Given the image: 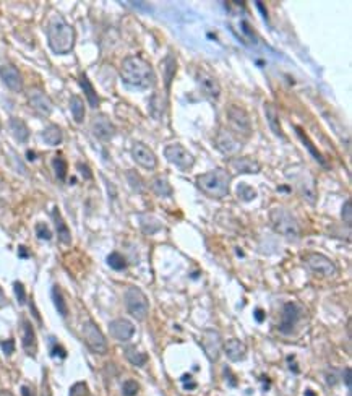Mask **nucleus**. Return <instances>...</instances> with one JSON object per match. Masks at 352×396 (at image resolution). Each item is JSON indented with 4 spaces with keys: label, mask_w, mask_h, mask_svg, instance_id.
Wrapping results in <instances>:
<instances>
[{
    "label": "nucleus",
    "mask_w": 352,
    "mask_h": 396,
    "mask_svg": "<svg viewBox=\"0 0 352 396\" xmlns=\"http://www.w3.org/2000/svg\"><path fill=\"white\" fill-rule=\"evenodd\" d=\"M121 78L130 88L149 89L156 85V73L153 65L141 57H127L121 67Z\"/></svg>",
    "instance_id": "f257e3e1"
},
{
    "label": "nucleus",
    "mask_w": 352,
    "mask_h": 396,
    "mask_svg": "<svg viewBox=\"0 0 352 396\" xmlns=\"http://www.w3.org/2000/svg\"><path fill=\"white\" fill-rule=\"evenodd\" d=\"M75 28L67 23L62 17H54L49 21L47 26V41L50 50L57 55L70 54L75 47Z\"/></svg>",
    "instance_id": "f03ea898"
},
{
    "label": "nucleus",
    "mask_w": 352,
    "mask_h": 396,
    "mask_svg": "<svg viewBox=\"0 0 352 396\" xmlns=\"http://www.w3.org/2000/svg\"><path fill=\"white\" fill-rule=\"evenodd\" d=\"M230 174L226 169L216 167L197 177V187L211 198H224L229 195Z\"/></svg>",
    "instance_id": "7ed1b4c3"
},
{
    "label": "nucleus",
    "mask_w": 352,
    "mask_h": 396,
    "mask_svg": "<svg viewBox=\"0 0 352 396\" xmlns=\"http://www.w3.org/2000/svg\"><path fill=\"white\" fill-rule=\"evenodd\" d=\"M269 221H271L273 229L282 237H286V241L296 242L299 239V234H301L299 222L286 208H273L269 211Z\"/></svg>",
    "instance_id": "20e7f679"
},
{
    "label": "nucleus",
    "mask_w": 352,
    "mask_h": 396,
    "mask_svg": "<svg viewBox=\"0 0 352 396\" xmlns=\"http://www.w3.org/2000/svg\"><path fill=\"white\" fill-rule=\"evenodd\" d=\"M125 305L127 310L132 317H135L140 322L148 318L149 313V301L145 293L137 286H130L125 293Z\"/></svg>",
    "instance_id": "39448f33"
},
{
    "label": "nucleus",
    "mask_w": 352,
    "mask_h": 396,
    "mask_svg": "<svg viewBox=\"0 0 352 396\" xmlns=\"http://www.w3.org/2000/svg\"><path fill=\"white\" fill-rule=\"evenodd\" d=\"M83 340L86 343V346L93 351L96 354H106L107 353V340L106 336L102 334L101 328L97 326L93 320H88L83 323Z\"/></svg>",
    "instance_id": "423d86ee"
},
{
    "label": "nucleus",
    "mask_w": 352,
    "mask_h": 396,
    "mask_svg": "<svg viewBox=\"0 0 352 396\" xmlns=\"http://www.w3.org/2000/svg\"><path fill=\"white\" fill-rule=\"evenodd\" d=\"M164 156H166V159L172 164V166H175L181 171H190L195 164L193 154L185 146L179 145V143L167 145L166 149H164Z\"/></svg>",
    "instance_id": "0eeeda50"
},
{
    "label": "nucleus",
    "mask_w": 352,
    "mask_h": 396,
    "mask_svg": "<svg viewBox=\"0 0 352 396\" xmlns=\"http://www.w3.org/2000/svg\"><path fill=\"white\" fill-rule=\"evenodd\" d=\"M132 156L135 162L138 166L145 167L146 171H154L158 167V156L154 154V151L148 145L141 143V141H137L132 146Z\"/></svg>",
    "instance_id": "6e6552de"
},
{
    "label": "nucleus",
    "mask_w": 352,
    "mask_h": 396,
    "mask_svg": "<svg viewBox=\"0 0 352 396\" xmlns=\"http://www.w3.org/2000/svg\"><path fill=\"white\" fill-rule=\"evenodd\" d=\"M305 263L313 273L323 276V278H331V276L336 274V265L328 257L321 255V253H310L305 258Z\"/></svg>",
    "instance_id": "1a4fd4ad"
},
{
    "label": "nucleus",
    "mask_w": 352,
    "mask_h": 396,
    "mask_svg": "<svg viewBox=\"0 0 352 396\" xmlns=\"http://www.w3.org/2000/svg\"><path fill=\"white\" fill-rule=\"evenodd\" d=\"M201 348L209 361H218L222 351V338L216 330H206L201 336Z\"/></svg>",
    "instance_id": "9d476101"
},
{
    "label": "nucleus",
    "mask_w": 352,
    "mask_h": 396,
    "mask_svg": "<svg viewBox=\"0 0 352 396\" xmlns=\"http://www.w3.org/2000/svg\"><path fill=\"white\" fill-rule=\"evenodd\" d=\"M226 116H227V121L230 122V125L234 127L237 132L244 133V135H249L252 132V121H250L249 114H247L242 107L232 104V106L227 107Z\"/></svg>",
    "instance_id": "9b49d317"
},
{
    "label": "nucleus",
    "mask_w": 352,
    "mask_h": 396,
    "mask_svg": "<svg viewBox=\"0 0 352 396\" xmlns=\"http://www.w3.org/2000/svg\"><path fill=\"white\" fill-rule=\"evenodd\" d=\"M302 309L299 307L294 302H287L282 309V315H281V322H279V333L282 334H290L294 331V328L301 318Z\"/></svg>",
    "instance_id": "f8f14e48"
},
{
    "label": "nucleus",
    "mask_w": 352,
    "mask_h": 396,
    "mask_svg": "<svg viewBox=\"0 0 352 396\" xmlns=\"http://www.w3.org/2000/svg\"><path fill=\"white\" fill-rule=\"evenodd\" d=\"M28 102L29 106H31L37 114H41L44 117H49L52 114V101L49 99V96L42 91L39 88H31L28 91Z\"/></svg>",
    "instance_id": "ddd939ff"
},
{
    "label": "nucleus",
    "mask_w": 352,
    "mask_h": 396,
    "mask_svg": "<svg viewBox=\"0 0 352 396\" xmlns=\"http://www.w3.org/2000/svg\"><path fill=\"white\" fill-rule=\"evenodd\" d=\"M91 130L97 140L101 141H110L115 135V127L110 122V119L104 114H97L91 121Z\"/></svg>",
    "instance_id": "4468645a"
},
{
    "label": "nucleus",
    "mask_w": 352,
    "mask_h": 396,
    "mask_svg": "<svg viewBox=\"0 0 352 396\" xmlns=\"http://www.w3.org/2000/svg\"><path fill=\"white\" fill-rule=\"evenodd\" d=\"M214 145H216V148H218L219 151L224 153V154L236 153V151H239V149H241V146H242L241 141H239V140H237L234 135H232L229 130H226V129H221V130L218 132V135H216V138H214Z\"/></svg>",
    "instance_id": "2eb2a0df"
},
{
    "label": "nucleus",
    "mask_w": 352,
    "mask_h": 396,
    "mask_svg": "<svg viewBox=\"0 0 352 396\" xmlns=\"http://www.w3.org/2000/svg\"><path fill=\"white\" fill-rule=\"evenodd\" d=\"M197 83L198 88L201 89V93L206 94L209 99H218L221 96V86L218 83V80L211 77L206 72H198L197 75Z\"/></svg>",
    "instance_id": "dca6fc26"
},
{
    "label": "nucleus",
    "mask_w": 352,
    "mask_h": 396,
    "mask_svg": "<svg viewBox=\"0 0 352 396\" xmlns=\"http://www.w3.org/2000/svg\"><path fill=\"white\" fill-rule=\"evenodd\" d=\"M0 78L7 85V88L15 93H20L23 89V78L18 72L17 67L13 65H4L0 67Z\"/></svg>",
    "instance_id": "f3484780"
},
{
    "label": "nucleus",
    "mask_w": 352,
    "mask_h": 396,
    "mask_svg": "<svg viewBox=\"0 0 352 396\" xmlns=\"http://www.w3.org/2000/svg\"><path fill=\"white\" fill-rule=\"evenodd\" d=\"M109 331L119 341H130L135 334V326L132 322H129V320L117 318V320H112L109 323Z\"/></svg>",
    "instance_id": "a211bd4d"
},
{
    "label": "nucleus",
    "mask_w": 352,
    "mask_h": 396,
    "mask_svg": "<svg viewBox=\"0 0 352 396\" xmlns=\"http://www.w3.org/2000/svg\"><path fill=\"white\" fill-rule=\"evenodd\" d=\"M21 328H23V336H21V343H23V349L28 356L34 357L36 353H37V340H36V333H34V328H33V323L29 322V320L23 318V322H21Z\"/></svg>",
    "instance_id": "6ab92c4d"
},
{
    "label": "nucleus",
    "mask_w": 352,
    "mask_h": 396,
    "mask_svg": "<svg viewBox=\"0 0 352 396\" xmlns=\"http://www.w3.org/2000/svg\"><path fill=\"white\" fill-rule=\"evenodd\" d=\"M230 166L234 167L237 174H258L261 171L260 162L255 161L250 156H241L230 161Z\"/></svg>",
    "instance_id": "aec40b11"
},
{
    "label": "nucleus",
    "mask_w": 352,
    "mask_h": 396,
    "mask_svg": "<svg viewBox=\"0 0 352 396\" xmlns=\"http://www.w3.org/2000/svg\"><path fill=\"white\" fill-rule=\"evenodd\" d=\"M224 348V353H226L227 359L230 362H239V361H244L245 359V354H247V346L241 340H229L226 345L222 346Z\"/></svg>",
    "instance_id": "412c9836"
},
{
    "label": "nucleus",
    "mask_w": 352,
    "mask_h": 396,
    "mask_svg": "<svg viewBox=\"0 0 352 396\" xmlns=\"http://www.w3.org/2000/svg\"><path fill=\"white\" fill-rule=\"evenodd\" d=\"M265 116H266V122L269 125V129L274 133L278 138L284 140V132L281 129V121H279V114L278 109H276L274 104L271 102H265Z\"/></svg>",
    "instance_id": "4be33fe9"
},
{
    "label": "nucleus",
    "mask_w": 352,
    "mask_h": 396,
    "mask_svg": "<svg viewBox=\"0 0 352 396\" xmlns=\"http://www.w3.org/2000/svg\"><path fill=\"white\" fill-rule=\"evenodd\" d=\"M52 219H54V224H55L58 241H61L64 245H69L72 242V234H70V229H69V226H67V222L64 221L62 214H61V211H58L57 206L52 210Z\"/></svg>",
    "instance_id": "5701e85b"
},
{
    "label": "nucleus",
    "mask_w": 352,
    "mask_h": 396,
    "mask_svg": "<svg viewBox=\"0 0 352 396\" xmlns=\"http://www.w3.org/2000/svg\"><path fill=\"white\" fill-rule=\"evenodd\" d=\"M9 129L12 132V135L17 138L18 143H26L29 140V129L28 125L21 121L18 117H12L9 121Z\"/></svg>",
    "instance_id": "b1692460"
},
{
    "label": "nucleus",
    "mask_w": 352,
    "mask_h": 396,
    "mask_svg": "<svg viewBox=\"0 0 352 396\" xmlns=\"http://www.w3.org/2000/svg\"><path fill=\"white\" fill-rule=\"evenodd\" d=\"M296 133H297V137H299V140H301V141H302V143L305 145V148H307V149H309V153H310V154L313 156V158H315V159H317V161H318V162H320V164H321V166H323V167H328V164H326V159H325V156H323V154H321V153L318 151V149H317V146H315V145H313V143H312V141H310V138H309V135H307V133H305V132H304V130L301 129V127H296Z\"/></svg>",
    "instance_id": "393cba45"
},
{
    "label": "nucleus",
    "mask_w": 352,
    "mask_h": 396,
    "mask_svg": "<svg viewBox=\"0 0 352 396\" xmlns=\"http://www.w3.org/2000/svg\"><path fill=\"white\" fill-rule=\"evenodd\" d=\"M41 137H42L44 143L49 145V146H57V145H61L64 141V133L61 130V127H57L54 124L46 127V129L42 130Z\"/></svg>",
    "instance_id": "a878e982"
},
{
    "label": "nucleus",
    "mask_w": 352,
    "mask_h": 396,
    "mask_svg": "<svg viewBox=\"0 0 352 396\" xmlns=\"http://www.w3.org/2000/svg\"><path fill=\"white\" fill-rule=\"evenodd\" d=\"M80 86H81V89L85 91V96H86V99H88V102H89V106H91L93 109H96L97 106H99V96H97L96 89L93 88L91 81L88 80L86 73H81V75H80Z\"/></svg>",
    "instance_id": "bb28decb"
},
{
    "label": "nucleus",
    "mask_w": 352,
    "mask_h": 396,
    "mask_svg": "<svg viewBox=\"0 0 352 396\" xmlns=\"http://www.w3.org/2000/svg\"><path fill=\"white\" fill-rule=\"evenodd\" d=\"M151 190L154 195H158L161 198H166L172 195V185L169 184L167 177H156L153 184H151Z\"/></svg>",
    "instance_id": "cd10ccee"
},
{
    "label": "nucleus",
    "mask_w": 352,
    "mask_h": 396,
    "mask_svg": "<svg viewBox=\"0 0 352 396\" xmlns=\"http://www.w3.org/2000/svg\"><path fill=\"white\" fill-rule=\"evenodd\" d=\"M70 110H72V116H73L75 122H77V124H81L85 121V102L81 101L80 96H72Z\"/></svg>",
    "instance_id": "c85d7f7f"
},
{
    "label": "nucleus",
    "mask_w": 352,
    "mask_h": 396,
    "mask_svg": "<svg viewBox=\"0 0 352 396\" xmlns=\"http://www.w3.org/2000/svg\"><path fill=\"white\" fill-rule=\"evenodd\" d=\"M52 301H54L55 309H57V312L61 313L62 317L69 315V307H67V302H65V299H64V294H62L61 288H58L57 285L52 288Z\"/></svg>",
    "instance_id": "c756f323"
},
{
    "label": "nucleus",
    "mask_w": 352,
    "mask_h": 396,
    "mask_svg": "<svg viewBox=\"0 0 352 396\" xmlns=\"http://www.w3.org/2000/svg\"><path fill=\"white\" fill-rule=\"evenodd\" d=\"M161 69L164 70V77H166V88L169 89L170 81H172V78H174L175 69H177V62H175V59L172 57V55H167L166 59H164V62L161 64Z\"/></svg>",
    "instance_id": "7c9ffc66"
},
{
    "label": "nucleus",
    "mask_w": 352,
    "mask_h": 396,
    "mask_svg": "<svg viewBox=\"0 0 352 396\" xmlns=\"http://www.w3.org/2000/svg\"><path fill=\"white\" fill-rule=\"evenodd\" d=\"M125 356L133 365H138V367H141V365H145L148 362V356L145 353H138L137 348H127Z\"/></svg>",
    "instance_id": "2f4dec72"
},
{
    "label": "nucleus",
    "mask_w": 352,
    "mask_h": 396,
    "mask_svg": "<svg viewBox=\"0 0 352 396\" xmlns=\"http://www.w3.org/2000/svg\"><path fill=\"white\" fill-rule=\"evenodd\" d=\"M107 265L112 268V270H115V271H124L127 268V261L119 252H112L110 255L107 257Z\"/></svg>",
    "instance_id": "473e14b6"
},
{
    "label": "nucleus",
    "mask_w": 352,
    "mask_h": 396,
    "mask_svg": "<svg viewBox=\"0 0 352 396\" xmlns=\"http://www.w3.org/2000/svg\"><path fill=\"white\" fill-rule=\"evenodd\" d=\"M239 28H241V33H242V41L245 44H252V42H257V36H255V29H253L249 23H247L245 20H242L241 23H239Z\"/></svg>",
    "instance_id": "72a5a7b5"
},
{
    "label": "nucleus",
    "mask_w": 352,
    "mask_h": 396,
    "mask_svg": "<svg viewBox=\"0 0 352 396\" xmlns=\"http://www.w3.org/2000/svg\"><path fill=\"white\" fill-rule=\"evenodd\" d=\"M237 195L244 201H252L257 197V190L253 189V187L247 185V184H239L237 185Z\"/></svg>",
    "instance_id": "f704fd0d"
},
{
    "label": "nucleus",
    "mask_w": 352,
    "mask_h": 396,
    "mask_svg": "<svg viewBox=\"0 0 352 396\" xmlns=\"http://www.w3.org/2000/svg\"><path fill=\"white\" fill-rule=\"evenodd\" d=\"M52 167H54V173H55L58 181H65V179H67V169H69L67 162L62 158H54V159H52Z\"/></svg>",
    "instance_id": "c9c22d12"
},
{
    "label": "nucleus",
    "mask_w": 352,
    "mask_h": 396,
    "mask_svg": "<svg viewBox=\"0 0 352 396\" xmlns=\"http://www.w3.org/2000/svg\"><path fill=\"white\" fill-rule=\"evenodd\" d=\"M13 289H15V296H17V301L20 305H25L26 304V293H25V286L21 285L20 281L13 282Z\"/></svg>",
    "instance_id": "e433bc0d"
},
{
    "label": "nucleus",
    "mask_w": 352,
    "mask_h": 396,
    "mask_svg": "<svg viewBox=\"0 0 352 396\" xmlns=\"http://www.w3.org/2000/svg\"><path fill=\"white\" fill-rule=\"evenodd\" d=\"M138 383L135 382V380H127L122 386V391H124V396H135L138 393Z\"/></svg>",
    "instance_id": "4c0bfd02"
},
{
    "label": "nucleus",
    "mask_w": 352,
    "mask_h": 396,
    "mask_svg": "<svg viewBox=\"0 0 352 396\" xmlns=\"http://www.w3.org/2000/svg\"><path fill=\"white\" fill-rule=\"evenodd\" d=\"M36 234H37V237L41 239V241H50V237H52V233H50L49 228L44 222H39L36 226Z\"/></svg>",
    "instance_id": "58836bf2"
},
{
    "label": "nucleus",
    "mask_w": 352,
    "mask_h": 396,
    "mask_svg": "<svg viewBox=\"0 0 352 396\" xmlns=\"http://www.w3.org/2000/svg\"><path fill=\"white\" fill-rule=\"evenodd\" d=\"M342 219L346 221L347 226H350V222H352V203L350 201H346L342 206Z\"/></svg>",
    "instance_id": "ea45409f"
},
{
    "label": "nucleus",
    "mask_w": 352,
    "mask_h": 396,
    "mask_svg": "<svg viewBox=\"0 0 352 396\" xmlns=\"http://www.w3.org/2000/svg\"><path fill=\"white\" fill-rule=\"evenodd\" d=\"M86 394H88V388L83 382L77 383L70 391V396H86Z\"/></svg>",
    "instance_id": "a19ab883"
},
{
    "label": "nucleus",
    "mask_w": 352,
    "mask_h": 396,
    "mask_svg": "<svg viewBox=\"0 0 352 396\" xmlns=\"http://www.w3.org/2000/svg\"><path fill=\"white\" fill-rule=\"evenodd\" d=\"M127 174H129V181H130L133 189H137V184H138V189H143V182H141L138 173H135V171H129Z\"/></svg>",
    "instance_id": "79ce46f5"
},
{
    "label": "nucleus",
    "mask_w": 352,
    "mask_h": 396,
    "mask_svg": "<svg viewBox=\"0 0 352 396\" xmlns=\"http://www.w3.org/2000/svg\"><path fill=\"white\" fill-rule=\"evenodd\" d=\"M52 357H58V359H65L67 357V351L58 345V343H54V346H52V351H50Z\"/></svg>",
    "instance_id": "37998d69"
},
{
    "label": "nucleus",
    "mask_w": 352,
    "mask_h": 396,
    "mask_svg": "<svg viewBox=\"0 0 352 396\" xmlns=\"http://www.w3.org/2000/svg\"><path fill=\"white\" fill-rule=\"evenodd\" d=\"M0 346H2V351H4V353H5L7 356H10V354L13 353V351H15V343H13V340L4 341Z\"/></svg>",
    "instance_id": "c03bdc74"
},
{
    "label": "nucleus",
    "mask_w": 352,
    "mask_h": 396,
    "mask_svg": "<svg viewBox=\"0 0 352 396\" xmlns=\"http://www.w3.org/2000/svg\"><path fill=\"white\" fill-rule=\"evenodd\" d=\"M77 167H78V171H81V173H83V177H85V179H91V171H89V167L86 166V164L80 162Z\"/></svg>",
    "instance_id": "a18cd8bd"
},
{
    "label": "nucleus",
    "mask_w": 352,
    "mask_h": 396,
    "mask_svg": "<svg viewBox=\"0 0 352 396\" xmlns=\"http://www.w3.org/2000/svg\"><path fill=\"white\" fill-rule=\"evenodd\" d=\"M344 383L347 388H350V369H344Z\"/></svg>",
    "instance_id": "49530a36"
},
{
    "label": "nucleus",
    "mask_w": 352,
    "mask_h": 396,
    "mask_svg": "<svg viewBox=\"0 0 352 396\" xmlns=\"http://www.w3.org/2000/svg\"><path fill=\"white\" fill-rule=\"evenodd\" d=\"M5 305H9V301H7V297L4 294V289L0 288V309L5 307Z\"/></svg>",
    "instance_id": "de8ad7c7"
},
{
    "label": "nucleus",
    "mask_w": 352,
    "mask_h": 396,
    "mask_svg": "<svg viewBox=\"0 0 352 396\" xmlns=\"http://www.w3.org/2000/svg\"><path fill=\"white\" fill-rule=\"evenodd\" d=\"M29 307H31V312H33V313H34V315H36V320H37V323H39V325H41V323H42V320H41V315H39V313H37V310H36V307H34V302H33V301H31V302H29Z\"/></svg>",
    "instance_id": "09e8293b"
},
{
    "label": "nucleus",
    "mask_w": 352,
    "mask_h": 396,
    "mask_svg": "<svg viewBox=\"0 0 352 396\" xmlns=\"http://www.w3.org/2000/svg\"><path fill=\"white\" fill-rule=\"evenodd\" d=\"M257 4V7H258V10L261 12V15H263V18H265V21H268V12L265 10V7H263V4L261 2H255Z\"/></svg>",
    "instance_id": "8fccbe9b"
},
{
    "label": "nucleus",
    "mask_w": 352,
    "mask_h": 396,
    "mask_svg": "<svg viewBox=\"0 0 352 396\" xmlns=\"http://www.w3.org/2000/svg\"><path fill=\"white\" fill-rule=\"evenodd\" d=\"M18 252H20V257H21V258H28V257H29V252L26 250V247H23V245H21V247L18 249Z\"/></svg>",
    "instance_id": "3c124183"
},
{
    "label": "nucleus",
    "mask_w": 352,
    "mask_h": 396,
    "mask_svg": "<svg viewBox=\"0 0 352 396\" xmlns=\"http://www.w3.org/2000/svg\"><path fill=\"white\" fill-rule=\"evenodd\" d=\"M255 315H257V320L258 322H263V318H265V313H263V310H255Z\"/></svg>",
    "instance_id": "603ef678"
},
{
    "label": "nucleus",
    "mask_w": 352,
    "mask_h": 396,
    "mask_svg": "<svg viewBox=\"0 0 352 396\" xmlns=\"http://www.w3.org/2000/svg\"><path fill=\"white\" fill-rule=\"evenodd\" d=\"M21 393H23V396H34V394H33V391L29 390L28 386H21Z\"/></svg>",
    "instance_id": "864d4df0"
},
{
    "label": "nucleus",
    "mask_w": 352,
    "mask_h": 396,
    "mask_svg": "<svg viewBox=\"0 0 352 396\" xmlns=\"http://www.w3.org/2000/svg\"><path fill=\"white\" fill-rule=\"evenodd\" d=\"M44 396H50V391L47 386H44Z\"/></svg>",
    "instance_id": "5fc2aeb1"
},
{
    "label": "nucleus",
    "mask_w": 352,
    "mask_h": 396,
    "mask_svg": "<svg viewBox=\"0 0 352 396\" xmlns=\"http://www.w3.org/2000/svg\"><path fill=\"white\" fill-rule=\"evenodd\" d=\"M0 396H13L10 391H0Z\"/></svg>",
    "instance_id": "6e6d98bb"
},
{
    "label": "nucleus",
    "mask_w": 352,
    "mask_h": 396,
    "mask_svg": "<svg viewBox=\"0 0 352 396\" xmlns=\"http://www.w3.org/2000/svg\"><path fill=\"white\" fill-rule=\"evenodd\" d=\"M28 158H29V159H34V158H36V154L31 153V151H28Z\"/></svg>",
    "instance_id": "4d7b16f0"
},
{
    "label": "nucleus",
    "mask_w": 352,
    "mask_h": 396,
    "mask_svg": "<svg viewBox=\"0 0 352 396\" xmlns=\"http://www.w3.org/2000/svg\"><path fill=\"white\" fill-rule=\"evenodd\" d=\"M305 396H315V393H313L312 390H307V391H305Z\"/></svg>",
    "instance_id": "13d9d810"
}]
</instances>
